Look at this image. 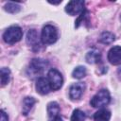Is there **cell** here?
<instances>
[{
  "mask_svg": "<svg viewBox=\"0 0 121 121\" xmlns=\"http://www.w3.org/2000/svg\"><path fill=\"white\" fill-rule=\"evenodd\" d=\"M23 37V31L18 26H11L7 28L3 34V40L9 44H13L19 42Z\"/></svg>",
  "mask_w": 121,
  "mask_h": 121,
  "instance_id": "6da1fadb",
  "label": "cell"
},
{
  "mask_svg": "<svg viewBox=\"0 0 121 121\" xmlns=\"http://www.w3.org/2000/svg\"><path fill=\"white\" fill-rule=\"evenodd\" d=\"M35 102H36V100L33 97L27 96L24 99V101H23V113L25 115L28 114V112H30V110L33 107V105L35 104Z\"/></svg>",
  "mask_w": 121,
  "mask_h": 121,
  "instance_id": "4fadbf2b",
  "label": "cell"
},
{
  "mask_svg": "<svg viewBox=\"0 0 121 121\" xmlns=\"http://www.w3.org/2000/svg\"><path fill=\"white\" fill-rule=\"evenodd\" d=\"M85 83L83 82H77L70 86L69 88V96L72 100H77L81 97L85 91Z\"/></svg>",
  "mask_w": 121,
  "mask_h": 121,
  "instance_id": "8992f818",
  "label": "cell"
},
{
  "mask_svg": "<svg viewBox=\"0 0 121 121\" xmlns=\"http://www.w3.org/2000/svg\"><path fill=\"white\" fill-rule=\"evenodd\" d=\"M47 66V61L42 59H33L30 61L29 64V70L32 74L37 75V74H42L45 67Z\"/></svg>",
  "mask_w": 121,
  "mask_h": 121,
  "instance_id": "52a82bcc",
  "label": "cell"
},
{
  "mask_svg": "<svg viewBox=\"0 0 121 121\" xmlns=\"http://www.w3.org/2000/svg\"><path fill=\"white\" fill-rule=\"evenodd\" d=\"M65 11L69 15H78L81 14L84 11V1L80 0H72L68 2L65 7Z\"/></svg>",
  "mask_w": 121,
  "mask_h": 121,
  "instance_id": "5b68a950",
  "label": "cell"
},
{
  "mask_svg": "<svg viewBox=\"0 0 121 121\" xmlns=\"http://www.w3.org/2000/svg\"><path fill=\"white\" fill-rule=\"evenodd\" d=\"M111 118V112L106 109H100L94 114L95 121H109Z\"/></svg>",
  "mask_w": 121,
  "mask_h": 121,
  "instance_id": "30bf717a",
  "label": "cell"
},
{
  "mask_svg": "<svg viewBox=\"0 0 121 121\" xmlns=\"http://www.w3.org/2000/svg\"><path fill=\"white\" fill-rule=\"evenodd\" d=\"M20 9H21V7L17 3L9 2L5 5V10L9 13H17L18 11H20Z\"/></svg>",
  "mask_w": 121,
  "mask_h": 121,
  "instance_id": "ac0fdd59",
  "label": "cell"
},
{
  "mask_svg": "<svg viewBox=\"0 0 121 121\" xmlns=\"http://www.w3.org/2000/svg\"><path fill=\"white\" fill-rule=\"evenodd\" d=\"M108 60L113 64H121V46H113L108 52Z\"/></svg>",
  "mask_w": 121,
  "mask_h": 121,
  "instance_id": "ba28073f",
  "label": "cell"
},
{
  "mask_svg": "<svg viewBox=\"0 0 121 121\" xmlns=\"http://www.w3.org/2000/svg\"><path fill=\"white\" fill-rule=\"evenodd\" d=\"M114 34L109 32V31H104L103 33H101L100 37H99V42L104 43V44H110L114 41Z\"/></svg>",
  "mask_w": 121,
  "mask_h": 121,
  "instance_id": "5bb4252c",
  "label": "cell"
},
{
  "mask_svg": "<svg viewBox=\"0 0 121 121\" xmlns=\"http://www.w3.org/2000/svg\"><path fill=\"white\" fill-rule=\"evenodd\" d=\"M0 114H1V119H0V121H8V120H9V117H8L7 113H6L3 110L0 111Z\"/></svg>",
  "mask_w": 121,
  "mask_h": 121,
  "instance_id": "ffe728a7",
  "label": "cell"
},
{
  "mask_svg": "<svg viewBox=\"0 0 121 121\" xmlns=\"http://www.w3.org/2000/svg\"><path fill=\"white\" fill-rule=\"evenodd\" d=\"M49 121H62V118H61L60 115H58V116H56V117L50 118V119H49Z\"/></svg>",
  "mask_w": 121,
  "mask_h": 121,
  "instance_id": "44dd1931",
  "label": "cell"
},
{
  "mask_svg": "<svg viewBox=\"0 0 121 121\" xmlns=\"http://www.w3.org/2000/svg\"><path fill=\"white\" fill-rule=\"evenodd\" d=\"M41 40L43 44H52L58 40V30L52 25H45L43 27Z\"/></svg>",
  "mask_w": 121,
  "mask_h": 121,
  "instance_id": "7a4b0ae2",
  "label": "cell"
},
{
  "mask_svg": "<svg viewBox=\"0 0 121 121\" xmlns=\"http://www.w3.org/2000/svg\"><path fill=\"white\" fill-rule=\"evenodd\" d=\"M47 79H48V82H49L52 90H59L62 86L63 78H62L60 72L55 68H52L48 71Z\"/></svg>",
  "mask_w": 121,
  "mask_h": 121,
  "instance_id": "277c9868",
  "label": "cell"
},
{
  "mask_svg": "<svg viewBox=\"0 0 121 121\" xmlns=\"http://www.w3.org/2000/svg\"><path fill=\"white\" fill-rule=\"evenodd\" d=\"M100 58H101V55L99 51L96 49H93L89 51L85 56V60L88 63H96L100 60Z\"/></svg>",
  "mask_w": 121,
  "mask_h": 121,
  "instance_id": "8fae6325",
  "label": "cell"
},
{
  "mask_svg": "<svg viewBox=\"0 0 121 121\" xmlns=\"http://www.w3.org/2000/svg\"><path fill=\"white\" fill-rule=\"evenodd\" d=\"M26 41L29 44H31L32 46L37 45V43H39L38 41V34L37 31L35 29H30L27 32V36H26Z\"/></svg>",
  "mask_w": 121,
  "mask_h": 121,
  "instance_id": "9a60e30c",
  "label": "cell"
},
{
  "mask_svg": "<svg viewBox=\"0 0 121 121\" xmlns=\"http://www.w3.org/2000/svg\"><path fill=\"white\" fill-rule=\"evenodd\" d=\"M86 76V68L84 66H77L73 72H72V77L74 78H82Z\"/></svg>",
  "mask_w": 121,
  "mask_h": 121,
  "instance_id": "e0dca14e",
  "label": "cell"
},
{
  "mask_svg": "<svg viewBox=\"0 0 121 121\" xmlns=\"http://www.w3.org/2000/svg\"><path fill=\"white\" fill-rule=\"evenodd\" d=\"M9 77H10V71H9V69H8L6 67L1 68L0 78H1V85L2 86H5L9 81Z\"/></svg>",
  "mask_w": 121,
  "mask_h": 121,
  "instance_id": "2e32d148",
  "label": "cell"
},
{
  "mask_svg": "<svg viewBox=\"0 0 121 121\" xmlns=\"http://www.w3.org/2000/svg\"><path fill=\"white\" fill-rule=\"evenodd\" d=\"M85 117H86L85 113L82 111L77 109L73 112V114L71 116V121H84Z\"/></svg>",
  "mask_w": 121,
  "mask_h": 121,
  "instance_id": "d6986e66",
  "label": "cell"
},
{
  "mask_svg": "<svg viewBox=\"0 0 121 121\" xmlns=\"http://www.w3.org/2000/svg\"><path fill=\"white\" fill-rule=\"evenodd\" d=\"M60 106H59V104L57 102L52 101V102L48 103V105H47V113H48L49 119L58 116L59 113H60Z\"/></svg>",
  "mask_w": 121,
  "mask_h": 121,
  "instance_id": "7c38bea8",
  "label": "cell"
},
{
  "mask_svg": "<svg viewBox=\"0 0 121 121\" xmlns=\"http://www.w3.org/2000/svg\"><path fill=\"white\" fill-rule=\"evenodd\" d=\"M36 90L41 95H47L52 89L48 82V79L45 78H39L36 81Z\"/></svg>",
  "mask_w": 121,
  "mask_h": 121,
  "instance_id": "9c48e42d",
  "label": "cell"
},
{
  "mask_svg": "<svg viewBox=\"0 0 121 121\" xmlns=\"http://www.w3.org/2000/svg\"><path fill=\"white\" fill-rule=\"evenodd\" d=\"M120 20H121V17H120Z\"/></svg>",
  "mask_w": 121,
  "mask_h": 121,
  "instance_id": "7402d4cb",
  "label": "cell"
},
{
  "mask_svg": "<svg viewBox=\"0 0 121 121\" xmlns=\"http://www.w3.org/2000/svg\"><path fill=\"white\" fill-rule=\"evenodd\" d=\"M110 100H111V95L109 91L106 89H102L93 96V98L90 101V104L94 108H102L108 105L110 103Z\"/></svg>",
  "mask_w": 121,
  "mask_h": 121,
  "instance_id": "3957f363",
  "label": "cell"
}]
</instances>
